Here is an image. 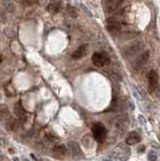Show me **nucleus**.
<instances>
[{
	"mask_svg": "<svg viewBox=\"0 0 160 161\" xmlns=\"http://www.w3.org/2000/svg\"><path fill=\"white\" fill-rule=\"evenodd\" d=\"M92 62L96 67H105L110 64L111 59L108 53L103 51V53H95L92 57Z\"/></svg>",
	"mask_w": 160,
	"mask_h": 161,
	"instance_id": "nucleus-1",
	"label": "nucleus"
},
{
	"mask_svg": "<svg viewBox=\"0 0 160 161\" xmlns=\"http://www.w3.org/2000/svg\"><path fill=\"white\" fill-rule=\"evenodd\" d=\"M92 131H93V136H94L95 140H96L97 142L99 143L104 142L107 136V130L102 124L100 123L95 124L92 128Z\"/></svg>",
	"mask_w": 160,
	"mask_h": 161,
	"instance_id": "nucleus-2",
	"label": "nucleus"
},
{
	"mask_svg": "<svg viewBox=\"0 0 160 161\" xmlns=\"http://www.w3.org/2000/svg\"><path fill=\"white\" fill-rule=\"evenodd\" d=\"M148 84H149V92L152 93L158 85V74L155 71L151 70L148 74Z\"/></svg>",
	"mask_w": 160,
	"mask_h": 161,
	"instance_id": "nucleus-3",
	"label": "nucleus"
},
{
	"mask_svg": "<svg viewBox=\"0 0 160 161\" xmlns=\"http://www.w3.org/2000/svg\"><path fill=\"white\" fill-rule=\"evenodd\" d=\"M141 141V136L139 135L137 132L133 131L127 135L126 138V144L128 145H135L137 143H139Z\"/></svg>",
	"mask_w": 160,
	"mask_h": 161,
	"instance_id": "nucleus-4",
	"label": "nucleus"
},
{
	"mask_svg": "<svg viewBox=\"0 0 160 161\" xmlns=\"http://www.w3.org/2000/svg\"><path fill=\"white\" fill-rule=\"evenodd\" d=\"M107 29L109 30L111 33H117L121 29V25L115 19H109L108 22H107Z\"/></svg>",
	"mask_w": 160,
	"mask_h": 161,
	"instance_id": "nucleus-5",
	"label": "nucleus"
},
{
	"mask_svg": "<svg viewBox=\"0 0 160 161\" xmlns=\"http://www.w3.org/2000/svg\"><path fill=\"white\" fill-rule=\"evenodd\" d=\"M87 47L88 45H81V47H79V49H77V51H75V53L72 55V57H74V59H82V57H84V55L87 53Z\"/></svg>",
	"mask_w": 160,
	"mask_h": 161,
	"instance_id": "nucleus-6",
	"label": "nucleus"
},
{
	"mask_svg": "<svg viewBox=\"0 0 160 161\" xmlns=\"http://www.w3.org/2000/svg\"><path fill=\"white\" fill-rule=\"evenodd\" d=\"M15 114L18 117H23L25 115V111L24 109L20 106V102H18L16 105H15Z\"/></svg>",
	"mask_w": 160,
	"mask_h": 161,
	"instance_id": "nucleus-7",
	"label": "nucleus"
},
{
	"mask_svg": "<svg viewBox=\"0 0 160 161\" xmlns=\"http://www.w3.org/2000/svg\"><path fill=\"white\" fill-rule=\"evenodd\" d=\"M54 152L56 154L64 155L66 153V148L64 147V145H58V146L54 147Z\"/></svg>",
	"mask_w": 160,
	"mask_h": 161,
	"instance_id": "nucleus-8",
	"label": "nucleus"
},
{
	"mask_svg": "<svg viewBox=\"0 0 160 161\" xmlns=\"http://www.w3.org/2000/svg\"><path fill=\"white\" fill-rule=\"evenodd\" d=\"M147 158H148V160H150V161L156 160V159H157V153H156V151H154V150L149 151Z\"/></svg>",
	"mask_w": 160,
	"mask_h": 161,
	"instance_id": "nucleus-9",
	"label": "nucleus"
},
{
	"mask_svg": "<svg viewBox=\"0 0 160 161\" xmlns=\"http://www.w3.org/2000/svg\"><path fill=\"white\" fill-rule=\"evenodd\" d=\"M81 8H82V9H83V10H84V11H85V12H86V13H87V14H88V15H89V16H91V17H92V16H93L92 12H91V11H90V10H89V9H88V7H86V6H85V5H84V4H81Z\"/></svg>",
	"mask_w": 160,
	"mask_h": 161,
	"instance_id": "nucleus-10",
	"label": "nucleus"
},
{
	"mask_svg": "<svg viewBox=\"0 0 160 161\" xmlns=\"http://www.w3.org/2000/svg\"><path fill=\"white\" fill-rule=\"evenodd\" d=\"M133 93H134V96H135V97H137V99H138V100H140V101H141V100H142V97H141V95L138 93V92H136V89H134V91H133Z\"/></svg>",
	"mask_w": 160,
	"mask_h": 161,
	"instance_id": "nucleus-11",
	"label": "nucleus"
},
{
	"mask_svg": "<svg viewBox=\"0 0 160 161\" xmlns=\"http://www.w3.org/2000/svg\"><path fill=\"white\" fill-rule=\"evenodd\" d=\"M138 119H139V121H140V123H141V124H144V123L146 122V119L144 118L143 116H141V115L138 117Z\"/></svg>",
	"mask_w": 160,
	"mask_h": 161,
	"instance_id": "nucleus-12",
	"label": "nucleus"
},
{
	"mask_svg": "<svg viewBox=\"0 0 160 161\" xmlns=\"http://www.w3.org/2000/svg\"><path fill=\"white\" fill-rule=\"evenodd\" d=\"M1 62H2V57H0V63H1Z\"/></svg>",
	"mask_w": 160,
	"mask_h": 161,
	"instance_id": "nucleus-13",
	"label": "nucleus"
}]
</instances>
